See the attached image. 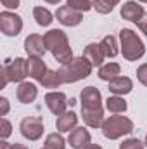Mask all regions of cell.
<instances>
[{"label":"cell","mask_w":147,"mask_h":149,"mask_svg":"<svg viewBox=\"0 0 147 149\" xmlns=\"http://www.w3.org/2000/svg\"><path fill=\"white\" fill-rule=\"evenodd\" d=\"M43 42L47 50L55 57V61H59L61 64H66L69 61H73V49L69 47V40L66 37V33L62 30H49L43 35Z\"/></svg>","instance_id":"1"},{"label":"cell","mask_w":147,"mask_h":149,"mask_svg":"<svg viewBox=\"0 0 147 149\" xmlns=\"http://www.w3.org/2000/svg\"><path fill=\"white\" fill-rule=\"evenodd\" d=\"M119 42H121V54L126 61H139L146 54V45L139 38V35L128 28H123L119 31Z\"/></svg>","instance_id":"2"},{"label":"cell","mask_w":147,"mask_h":149,"mask_svg":"<svg viewBox=\"0 0 147 149\" xmlns=\"http://www.w3.org/2000/svg\"><path fill=\"white\" fill-rule=\"evenodd\" d=\"M94 70V66L90 64V61L87 57H74L73 61L62 64L59 68V73H61V78L64 83H74V81H80L87 76H90Z\"/></svg>","instance_id":"3"},{"label":"cell","mask_w":147,"mask_h":149,"mask_svg":"<svg viewBox=\"0 0 147 149\" xmlns=\"http://www.w3.org/2000/svg\"><path fill=\"white\" fill-rule=\"evenodd\" d=\"M102 134L106 139L109 141H116L126 134H132L133 132V121L126 116H121V114H114L104 120L102 123Z\"/></svg>","instance_id":"4"},{"label":"cell","mask_w":147,"mask_h":149,"mask_svg":"<svg viewBox=\"0 0 147 149\" xmlns=\"http://www.w3.org/2000/svg\"><path fill=\"white\" fill-rule=\"evenodd\" d=\"M2 68H3V71L7 74L9 81L21 83V81L28 76V59H23V57L9 59Z\"/></svg>","instance_id":"5"},{"label":"cell","mask_w":147,"mask_h":149,"mask_svg":"<svg viewBox=\"0 0 147 149\" xmlns=\"http://www.w3.org/2000/svg\"><path fill=\"white\" fill-rule=\"evenodd\" d=\"M0 30L5 37H17L23 30V19L21 16L3 10L0 12Z\"/></svg>","instance_id":"6"},{"label":"cell","mask_w":147,"mask_h":149,"mask_svg":"<svg viewBox=\"0 0 147 149\" xmlns=\"http://www.w3.org/2000/svg\"><path fill=\"white\" fill-rule=\"evenodd\" d=\"M21 135L28 141H38L43 134V120L40 116H28L19 125Z\"/></svg>","instance_id":"7"},{"label":"cell","mask_w":147,"mask_h":149,"mask_svg":"<svg viewBox=\"0 0 147 149\" xmlns=\"http://www.w3.org/2000/svg\"><path fill=\"white\" fill-rule=\"evenodd\" d=\"M80 101H81V109H101L102 108V95H101L99 88H95L92 85H88L81 90Z\"/></svg>","instance_id":"8"},{"label":"cell","mask_w":147,"mask_h":149,"mask_svg":"<svg viewBox=\"0 0 147 149\" xmlns=\"http://www.w3.org/2000/svg\"><path fill=\"white\" fill-rule=\"evenodd\" d=\"M45 104L49 108V111L55 116L66 113V108H68V97L64 92H49L45 94Z\"/></svg>","instance_id":"9"},{"label":"cell","mask_w":147,"mask_h":149,"mask_svg":"<svg viewBox=\"0 0 147 149\" xmlns=\"http://www.w3.org/2000/svg\"><path fill=\"white\" fill-rule=\"evenodd\" d=\"M55 19L62 26H78L83 21V12H78L69 5H62L55 10Z\"/></svg>","instance_id":"10"},{"label":"cell","mask_w":147,"mask_h":149,"mask_svg":"<svg viewBox=\"0 0 147 149\" xmlns=\"http://www.w3.org/2000/svg\"><path fill=\"white\" fill-rule=\"evenodd\" d=\"M24 50L30 57H43V54L47 52V47H45V42L42 35L37 33H31L28 35L24 40Z\"/></svg>","instance_id":"11"},{"label":"cell","mask_w":147,"mask_h":149,"mask_svg":"<svg viewBox=\"0 0 147 149\" xmlns=\"http://www.w3.org/2000/svg\"><path fill=\"white\" fill-rule=\"evenodd\" d=\"M144 14H146L144 7L139 5V3L133 2V0H128V2H125V3L121 5V17L126 19V21H132V23H135V24H139V21L144 17Z\"/></svg>","instance_id":"12"},{"label":"cell","mask_w":147,"mask_h":149,"mask_svg":"<svg viewBox=\"0 0 147 149\" xmlns=\"http://www.w3.org/2000/svg\"><path fill=\"white\" fill-rule=\"evenodd\" d=\"M92 141V135L90 132L85 128V127H76L69 132V137H68V142L73 149H83L85 146H88Z\"/></svg>","instance_id":"13"},{"label":"cell","mask_w":147,"mask_h":149,"mask_svg":"<svg viewBox=\"0 0 147 149\" xmlns=\"http://www.w3.org/2000/svg\"><path fill=\"white\" fill-rule=\"evenodd\" d=\"M37 95H38V88H37V85L31 83V81H21L17 85V88H16V97L23 104L33 102L37 99Z\"/></svg>","instance_id":"14"},{"label":"cell","mask_w":147,"mask_h":149,"mask_svg":"<svg viewBox=\"0 0 147 149\" xmlns=\"http://www.w3.org/2000/svg\"><path fill=\"white\" fill-rule=\"evenodd\" d=\"M83 57H87V59L90 61V64H92L94 68H97V66H102L106 54H104L101 43H88V45L85 47V50H83Z\"/></svg>","instance_id":"15"},{"label":"cell","mask_w":147,"mask_h":149,"mask_svg":"<svg viewBox=\"0 0 147 149\" xmlns=\"http://www.w3.org/2000/svg\"><path fill=\"white\" fill-rule=\"evenodd\" d=\"M133 88V81L128 76H116L114 80L109 81V92H112L114 95H125L130 94Z\"/></svg>","instance_id":"16"},{"label":"cell","mask_w":147,"mask_h":149,"mask_svg":"<svg viewBox=\"0 0 147 149\" xmlns=\"http://www.w3.org/2000/svg\"><path fill=\"white\" fill-rule=\"evenodd\" d=\"M76 125H78V116H76L74 111H66V113H62V114H59L57 121H55V127H57V130L61 134L71 132L73 128H76Z\"/></svg>","instance_id":"17"},{"label":"cell","mask_w":147,"mask_h":149,"mask_svg":"<svg viewBox=\"0 0 147 149\" xmlns=\"http://www.w3.org/2000/svg\"><path fill=\"white\" fill-rule=\"evenodd\" d=\"M83 121L90 128H101L104 123V108L101 109H81Z\"/></svg>","instance_id":"18"},{"label":"cell","mask_w":147,"mask_h":149,"mask_svg":"<svg viewBox=\"0 0 147 149\" xmlns=\"http://www.w3.org/2000/svg\"><path fill=\"white\" fill-rule=\"evenodd\" d=\"M47 66L43 63L42 57H30L28 59V76H31L33 80L40 81L43 78V74L47 73Z\"/></svg>","instance_id":"19"},{"label":"cell","mask_w":147,"mask_h":149,"mask_svg":"<svg viewBox=\"0 0 147 149\" xmlns=\"http://www.w3.org/2000/svg\"><path fill=\"white\" fill-rule=\"evenodd\" d=\"M40 83H42V87H45V88H59L64 81H62V78H61L59 70H57V71H55V70H47V73L43 74V78L40 80Z\"/></svg>","instance_id":"20"},{"label":"cell","mask_w":147,"mask_h":149,"mask_svg":"<svg viewBox=\"0 0 147 149\" xmlns=\"http://www.w3.org/2000/svg\"><path fill=\"white\" fill-rule=\"evenodd\" d=\"M121 71V66L118 63H107V64H102L101 70H99V78L104 80V81H111L114 80L116 76H119Z\"/></svg>","instance_id":"21"},{"label":"cell","mask_w":147,"mask_h":149,"mask_svg":"<svg viewBox=\"0 0 147 149\" xmlns=\"http://www.w3.org/2000/svg\"><path fill=\"white\" fill-rule=\"evenodd\" d=\"M106 108L107 111L112 113V114H121V113L126 111V101L121 97V95H111L109 99L106 101Z\"/></svg>","instance_id":"22"},{"label":"cell","mask_w":147,"mask_h":149,"mask_svg":"<svg viewBox=\"0 0 147 149\" xmlns=\"http://www.w3.org/2000/svg\"><path fill=\"white\" fill-rule=\"evenodd\" d=\"M101 47H102L106 57H116L118 52H119V49H118V40H116V37H112V35H107V37L102 38Z\"/></svg>","instance_id":"23"},{"label":"cell","mask_w":147,"mask_h":149,"mask_svg":"<svg viewBox=\"0 0 147 149\" xmlns=\"http://www.w3.org/2000/svg\"><path fill=\"white\" fill-rule=\"evenodd\" d=\"M33 17H35V21H37V24H40V26H49V24L54 21L52 12H50L49 9H45V7H40V5L33 9Z\"/></svg>","instance_id":"24"},{"label":"cell","mask_w":147,"mask_h":149,"mask_svg":"<svg viewBox=\"0 0 147 149\" xmlns=\"http://www.w3.org/2000/svg\"><path fill=\"white\" fill-rule=\"evenodd\" d=\"M45 148L47 149H66V141L61 135V132L49 134L47 139H45Z\"/></svg>","instance_id":"25"},{"label":"cell","mask_w":147,"mask_h":149,"mask_svg":"<svg viewBox=\"0 0 147 149\" xmlns=\"http://www.w3.org/2000/svg\"><path fill=\"white\" fill-rule=\"evenodd\" d=\"M119 2H121V0H92L94 9H95L99 14H109Z\"/></svg>","instance_id":"26"},{"label":"cell","mask_w":147,"mask_h":149,"mask_svg":"<svg viewBox=\"0 0 147 149\" xmlns=\"http://www.w3.org/2000/svg\"><path fill=\"white\" fill-rule=\"evenodd\" d=\"M66 5H69L71 9L78 10V12H87L90 9H94V3L92 0H68Z\"/></svg>","instance_id":"27"},{"label":"cell","mask_w":147,"mask_h":149,"mask_svg":"<svg viewBox=\"0 0 147 149\" xmlns=\"http://www.w3.org/2000/svg\"><path fill=\"white\" fill-rule=\"evenodd\" d=\"M144 148H146V144L140 139H135V137H130V139H126L119 144V149H144Z\"/></svg>","instance_id":"28"},{"label":"cell","mask_w":147,"mask_h":149,"mask_svg":"<svg viewBox=\"0 0 147 149\" xmlns=\"http://www.w3.org/2000/svg\"><path fill=\"white\" fill-rule=\"evenodd\" d=\"M10 134H12V125H10V121H9L7 118H2V120H0V137H2V141H5Z\"/></svg>","instance_id":"29"},{"label":"cell","mask_w":147,"mask_h":149,"mask_svg":"<svg viewBox=\"0 0 147 149\" xmlns=\"http://www.w3.org/2000/svg\"><path fill=\"white\" fill-rule=\"evenodd\" d=\"M137 78H139V81H140L142 85L147 87V63H144V64L139 66V70H137Z\"/></svg>","instance_id":"30"},{"label":"cell","mask_w":147,"mask_h":149,"mask_svg":"<svg viewBox=\"0 0 147 149\" xmlns=\"http://www.w3.org/2000/svg\"><path fill=\"white\" fill-rule=\"evenodd\" d=\"M9 99L7 97H0V116H5L9 113Z\"/></svg>","instance_id":"31"},{"label":"cell","mask_w":147,"mask_h":149,"mask_svg":"<svg viewBox=\"0 0 147 149\" xmlns=\"http://www.w3.org/2000/svg\"><path fill=\"white\" fill-rule=\"evenodd\" d=\"M19 2L21 0H2V5L5 9H17L19 7Z\"/></svg>","instance_id":"32"},{"label":"cell","mask_w":147,"mask_h":149,"mask_svg":"<svg viewBox=\"0 0 147 149\" xmlns=\"http://www.w3.org/2000/svg\"><path fill=\"white\" fill-rule=\"evenodd\" d=\"M137 26H139V30H140V31L147 37V14H144V17L139 21V24H137Z\"/></svg>","instance_id":"33"},{"label":"cell","mask_w":147,"mask_h":149,"mask_svg":"<svg viewBox=\"0 0 147 149\" xmlns=\"http://www.w3.org/2000/svg\"><path fill=\"white\" fill-rule=\"evenodd\" d=\"M0 76H2V83H0V88H5V85L9 83V78H7V74L3 71V68H2V71H0Z\"/></svg>","instance_id":"34"},{"label":"cell","mask_w":147,"mask_h":149,"mask_svg":"<svg viewBox=\"0 0 147 149\" xmlns=\"http://www.w3.org/2000/svg\"><path fill=\"white\" fill-rule=\"evenodd\" d=\"M0 149H12V144H9V142L2 141V142H0Z\"/></svg>","instance_id":"35"},{"label":"cell","mask_w":147,"mask_h":149,"mask_svg":"<svg viewBox=\"0 0 147 149\" xmlns=\"http://www.w3.org/2000/svg\"><path fill=\"white\" fill-rule=\"evenodd\" d=\"M12 149H28L24 144H19V142H14L12 144Z\"/></svg>","instance_id":"36"},{"label":"cell","mask_w":147,"mask_h":149,"mask_svg":"<svg viewBox=\"0 0 147 149\" xmlns=\"http://www.w3.org/2000/svg\"><path fill=\"white\" fill-rule=\"evenodd\" d=\"M83 149H102V148H101L99 144H92V142H90L88 146H85V148H83Z\"/></svg>","instance_id":"37"},{"label":"cell","mask_w":147,"mask_h":149,"mask_svg":"<svg viewBox=\"0 0 147 149\" xmlns=\"http://www.w3.org/2000/svg\"><path fill=\"white\" fill-rule=\"evenodd\" d=\"M45 2H47V3H59L61 0H45Z\"/></svg>","instance_id":"38"},{"label":"cell","mask_w":147,"mask_h":149,"mask_svg":"<svg viewBox=\"0 0 147 149\" xmlns=\"http://www.w3.org/2000/svg\"><path fill=\"white\" fill-rule=\"evenodd\" d=\"M139 2H142V3H147V0H139Z\"/></svg>","instance_id":"39"},{"label":"cell","mask_w":147,"mask_h":149,"mask_svg":"<svg viewBox=\"0 0 147 149\" xmlns=\"http://www.w3.org/2000/svg\"><path fill=\"white\" fill-rule=\"evenodd\" d=\"M144 144H146V146H147V135H146V142H144Z\"/></svg>","instance_id":"40"},{"label":"cell","mask_w":147,"mask_h":149,"mask_svg":"<svg viewBox=\"0 0 147 149\" xmlns=\"http://www.w3.org/2000/svg\"><path fill=\"white\" fill-rule=\"evenodd\" d=\"M43 149H47V148H43Z\"/></svg>","instance_id":"41"}]
</instances>
